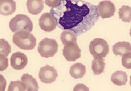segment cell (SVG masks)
<instances>
[{
    "mask_svg": "<svg viewBox=\"0 0 131 91\" xmlns=\"http://www.w3.org/2000/svg\"><path fill=\"white\" fill-rule=\"evenodd\" d=\"M50 13L59 28L69 30L76 36L91 29L99 18L97 6L83 1H60L58 6L50 9Z\"/></svg>",
    "mask_w": 131,
    "mask_h": 91,
    "instance_id": "obj_1",
    "label": "cell"
},
{
    "mask_svg": "<svg viewBox=\"0 0 131 91\" xmlns=\"http://www.w3.org/2000/svg\"><path fill=\"white\" fill-rule=\"evenodd\" d=\"M13 42L19 48L30 50L34 49L36 46V38L34 35L25 31H19L14 34Z\"/></svg>",
    "mask_w": 131,
    "mask_h": 91,
    "instance_id": "obj_2",
    "label": "cell"
},
{
    "mask_svg": "<svg viewBox=\"0 0 131 91\" xmlns=\"http://www.w3.org/2000/svg\"><path fill=\"white\" fill-rule=\"evenodd\" d=\"M9 26L14 33L19 31L31 33L33 29V23L27 15L18 14L11 19Z\"/></svg>",
    "mask_w": 131,
    "mask_h": 91,
    "instance_id": "obj_3",
    "label": "cell"
},
{
    "mask_svg": "<svg viewBox=\"0 0 131 91\" xmlns=\"http://www.w3.org/2000/svg\"><path fill=\"white\" fill-rule=\"evenodd\" d=\"M89 50L94 58H104L108 54L109 47L105 39L96 38L91 41Z\"/></svg>",
    "mask_w": 131,
    "mask_h": 91,
    "instance_id": "obj_4",
    "label": "cell"
},
{
    "mask_svg": "<svg viewBox=\"0 0 131 91\" xmlns=\"http://www.w3.org/2000/svg\"><path fill=\"white\" fill-rule=\"evenodd\" d=\"M58 45L54 39L45 38L39 43L38 52L41 56L48 58L53 57L58 51Z\"/></svg>",
    "mask_w": 131,
    "mask_h": 91,
    "instance_id": "obj_5",
    "label": "cell"
},
{
    "mask_svg": "<svg viewBox=\"0 0 131 91\" xmlns=\"http://www.w3.org/2000/svg\"><path fill=\"white\" fill-rule=\"evenodd\" d=\"M62 54L68 61L74 62L81 57V49L77 43H68L64 45Z\"/></svg>",
    "mask_w": 131,
    "mask_h": 91,
    "instance_id": "obj_6",
    "label": "cell"
},
{
    "mask_svg": "<svg viewBox=\"0 0 131 91\" xmlns=\"http://www.w3.org/2000/svg\"><path fill=\"white\" fill-rule=\"evenodd\" d=\"M39 76L41 82L45 83H52L56 81L58 73L54 67L46 65L41 68Z\"/></svg>",
    "mask_w": 131,
    "mask_h": 91,
    "instance_id": "obj_7",
    "label": "cell"
},
{
    "mask_svg": "<svg viewBox=\"0 0 131 91\" xmlns=\"http://www.w3.org/2000/svg\"><path fill=\"white\" fill-rule=\"evenodd\" d=\"M98 15L102 18H109L113 16L116 11L114 4L110 1H103L97 6Z\"/></svg>",
    "mask_w": 131,
    "mask_h": 91,
    "instance_id": "obj_8",
    "label": "cell"
},
{
    "mask_svg": "<svg viewBox=\"0 0 131 91\" xmlns=\"http://www.w3.org/2000/svg\"><path fill=\"white\" fill-rule=\"evenodd\" d=\"M39 25L42 29L45 32H51L56 28L57 23L52 15L46 12L41 15L39 19Z\"/></svg>",
    "mask_w": 131,
    "mask_h": 91,
    "instance_id": "obj_9",
    "label": "cell"
},
{
    "mask_svg": "<svg viewBox=\"0 0 131 91\" xmlns=\"http://www.w3.org/2000/svg\"><path fill=\"white\" fill-rule=\"evenodd\" d=\"M28 64L27 56L21 52L13 53L10 57L11 66L16 70L24 69Z\"/></svg>",
    "mask_w": 131,
    "mask_h": 91,
    "instance_id": "obj_10",
    "label": "cell"
},
{
    "mask_svg": "<svg viewBox=\"0 0 131 91\" xmlns=\"http://www.w3.org/2000/svg\"><path fill=\"white\" fill-rule=\"evenodd\" d=\"M21 82L24 84L27 91H38L39 85L37 80L28 73L24 74L21 78Z\"/></svg>",
    "mask_w": 131,
    "mask_h": 91,
    "instance_id": "obj_11",
    "label": "cell"
},
{
    "mask_svg": "<svg viewBox=\"0 0 131 91\" xmlns=\"http://www.w3.org/2000/svg\"><path fill=\"white\" fill-rule=\"evenodd\" d=\"M16 9V3L12 0H0V14L8 16Z\"/></svg>",
    "mask_w": 131,
    "mask_h": 91,
    "instance_id": "obj_12",
    "label": "cell"
},
{
    "mask_svg": "<svg viewBox=\"0 0 131 91\" xmlns=\"http://www.w3.org/2000/svg\"><path fill=\"white\" fill-rule=\"evenodd\" d=\"M44 1L42 0H28L27 7L28 11L32 14H38L43 9Z\"/></svg>",
    "mask_w": 131,
    "mask_h": 91,
    "instance_id": "obj_13",
    "label": "cell"
},
{
    "mask_svg": "<svg viewBox=\"0 0 131 91\" xmlns=\"http://www.w3.org/2000/svg\"><path fill=\"white\" fill-rule=\"evenodd\" d=\"M112 51L116 55H123L125 53L131 52V44L127 41L118 42L113 46Z\"/></svg>",
    "mask_w": 131,
    "mask_h": 91,
    "instance_id": "obj_14",
    "label": "cell"
},
{
    "mask_svg": "<svg viewBox=\"0 0 131 91\" xmlns=\"http://www.w3.org/2000/svg\"><path fill=\"white\" fill-rule=\"evenodd\" d=\"M111 82L116 85H125L127 81V75L125 71L118 70L113 72L111 77Z\"/></svg>",
    "mask_w": 131,
    "mask_h": 91,
    "instance_id": "obj_15",
    "label": "cell"
},
{
    "mask_svg": "<svg viewBox=\"0 0 131 91\" xmlns=\"http://www.w3.org/2000/svg\"><path fill=\"white\" fill-rule=\"evenodd\" d=\"M69 72L71 77L74 79L82 78L86 73L85 66L82 63H75L71 66Z\"/></svg>",
    "mask_w": 131,
    "mask_h": 91,
    "instance_id": "obj_16",
    "label": "cell"
},
{
    "mask_svg": "<svg viewBox=\"0 0 131 91\" xmlns=\"http://www.w3.org/2000/svg\"><path fill=\"white\" fill-rule=\"evenodd\" d=\"M105 62L103 58H94L92 62V69L95 75H99L104 72Z\"/></svg>",
    "mask_w": 131,
    "mask_h": 91,
    "instance_id": "obj_17",
    "label": "cell"
},
{
    "mask_svg": "<svg viewBox=\"0 0 131 91\" xmlns=\"http://www.w3.org/2000/svg\"><path fill=\"white\" fill-rule=\"evenodd\" d=\"M60 39L62 43L64 45L68 43H77V36L69 30H65L60 35Z\"/></svg>",
    "mask_w": 131,
    "mask_h": 91,
    "instance_id": "obj_18",
    "label": "cell"
},
{
    "mask_svg": "<svg viewBox=\"0 0 131 91\" xmlns=\"http://www.w3.org/2000/svg\"><path fill=\"white\" fill-rule=\"evenodd\" d=\"M119 18L125 22L131 21V7L123 5L119 10Z\"/></svg>",
    "mask_w": 131,
    "mask_h": 91,
    "instance_id": "obj_19",
    "label": "cell"
},
{
    "mask_svg": "<svg viewBox=\"0 0 131 91\" xmlns=\"http://www.w3.org/2000/svg\"><path fill=\"white\" fill-rule=\"evenodd\" d=\"M11 52V47L8 41L4 39H0V54L7 57Z\"/></svg>",
    "mask_w": 131,
    "mask_h": 91,
    "instance_id": "obj_20",
    "label": "cell"
},
{
    "mask_svg": "<svg viewBox=\"0 0 131 91\" xmlns=\"http://www.w3.org/2000/svg\"><path fill=\"white\" fill-rule=\"evenodd\" d=\"M7 91H26L24 84L20 81H11Z\"/></svg>",
    "mask_w": 131,
    "mask_h": 91,
    "instance_id": "obj_21",
    "label": "cell"
},
{
    "mask_svg": "<svg viewBox=\"0 0 131 91\" xmlns=\"http://www.w3.org/2000/svg\"><path fill=\"white\" fill-rule=\"evenodd\" d=\"M122 64L126 69H131V52L125 53L122 57Z\"/></svg>",
    "mask_w": 131,
    "mask_h": 91,
    "instance_id": "obj_22",
    "label": "cell"
},
{
    "mask_svg": "<svg viewBox=\"0 0 131 91\" xmlns=\"http://www.w3.org/2000/svg\"><path fill=\"white\" fill-rule=\"evenodd\" d=\"M8 66V60L7 57L0 54V71H2L7 68Z\"/></svg>",
    "mask_w": 131,
    "mask_h": 91,
    "instance_id": "obj_23",
    "label": "cell"
},
{
    "mask_svg": "<svg viewBox=\"0 0 131 91\" xmlns=\"http://www.w3.org/2000/svg\"><path fill=\"white\" fill-rule=\"evenodd\" d=\"M73 91H90L89 88L84 84L79 83L73 88Z\"/></svg>",
    "mask_w": 131,
    "mask_h": 91,
    "instance_id": "obj_24",
    "label": "cell"
},
{
    "mask_svg": "<svg viewBox=\"0 0 131 91\" xmlns=\"http://www.w3.org/2000/svg\"><path fill=\"white\" fill-rule=\"evenodd\" d=\"M7 84L6 80L3 75L0 74V91H5Z\"/></svg>",
    "mask_w": 131,
    "mask_h": 91,
    "instance_id": "obj_25",
    "label": "cell"
},
{
    "mask_svg": "<svg viewBox=\"0 0 131 91\" xmlns=\"http://www.w3.org/2000/svg\"><path fill=\"white\" fill-rule=\"evenodd\" d=\"M47 5L52 7H56L58 6L60 2V1H44Z\"/></svg>",
    "mask_w": 131,
    "mask_h": 91,
    "instance_id": "obj_26",
    "label": "cell"
},
{
    "mask_svg": "<svg viewBox=\"0 0 131 91\" xmlns=\"http://www.w3.org/2000/svg\"><path fill=\"white\" fill-rule=\"evenodd\" d=\"M129 83H130V85L131 86V75L130 76V81H129Z\"/></svg>",
    "mask_w": 131,
    "mask_h": 91,
    "instance_id": "obj_27",
    "label": "cell"
},
{
    "mask_svg": "<svg viewBox=\"0 0 131 91\" xmlns=\"http://www.w3.org/2000/svg\"><path fill=\"white\" fill-rule=\"evenodd\" d=\"M129 34H130V36L131 37V27H130V32H129Z\"/></svg>",
    "mask_w": 131,
    "mask_h": 91,
    "instance_id": "obj_28",
    "label": "cell"
}]
</instances>
